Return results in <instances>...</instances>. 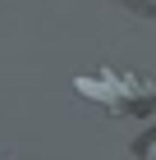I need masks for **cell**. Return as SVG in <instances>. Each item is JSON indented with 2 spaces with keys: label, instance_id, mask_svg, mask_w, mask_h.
<instances>
[{
  "label": "cell",
  "instance_id": "obj_1",
  "mask_svg": "<svg viewBox=\"0 0 156 160\" xmlns=\"http://www.w3.org/2000/svg\"><path fill=\"white\" fill-rule=\"evenodd\" d=\"M78 96L101 101L110 114H143L156 101V78L147 73H120V69H101V78H73Z\"/></svg>",
  "mask_w": 156,
  "mask_h": 160
}]
</instances>
